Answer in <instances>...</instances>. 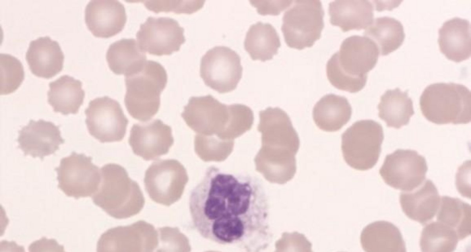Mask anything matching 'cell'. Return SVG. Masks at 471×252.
I'll return each mask as SVG.
<instances>
[{
  "label": "cell",
  "instance_id": "1",
  "mask_svg": "<svg viewBox=\"0 0 471 252\" xmlns=\"http://www.w3.org/2000/svg\"><path fill=\"white\" fill-rule=\"evenodd\" d=\"M189 207L194 227L206 239L246 252H261L272 242L268 199L256 176L211 165L191 190Z\"/></svg>",
  "mask_w": 471,
  "mask_h": 252
},
{
  "label": "cell",
  "instance_id": "2",
  "mask_svg": "<svg viewBox=\"0 0 471 252\" xmlns=\"http://www.w3.org/2000/svg\"><path fill=\"white\" fill-rule=\"evenodd\" d=\"M379 53L376 44L367 37L353 35L345 38L340 50L327 62L328 80L338 89L359 92L366 85L367 73L376 65Z\"/></svg>",
  "mask_w": 471,
  "mask_h": 252
},
{
  "label": "cell",
  "instance_id": "3",
  "mask_svg": "<svg viewBox=\"0 0 471 252\" xmlns=\"http://www.w3.org/2000/svg\"><path fill=\"white\" fill-rule=\"evenodd\" d=\"M266 122L272 149L268 155L267 178L272 183L283 184L291 180L296 171L295 155L300 139L288 115L279 107H268L260 112Z\"/></svg>",
  "mask_w": 471,
  "mask_h": 252
},
{
  "label": "cell",
  "instance_id": "4",
  "mask_svg": "<svg viewBox=\"0 0 471 252\" xmlns=\"http://www.w3.org/2000/svg\"><path fill=\"white\" fill-rule=\"evenodd\" d=\"M101 183L92 196L94 203L117 219L129 218L142 209L145 199L137 183L122 166L109 163L100 170Z\"/></svg>",
  "mask_w": 471,
  "mask_h": 252
},
{
  "label": "cell",
  "instance_id": "5",
  "mask_svg": "<svg viewBox=\"0 0 471 252\" xmlns=\"http://www.w3.org/2000/svg\"><path fill=\"white\" fill-rule=\"evenodd\" d=\"M125 103L134 119L145 122L158 111L160 95L165 88L167 75L164 67L154 61H146L137 71L125 76Z\"/></svg>",
  "mask_w": 471,
  "mask_h": 252
},
{
  "label": "cell",
  "instance_id": "6",
  "mask_svg": "<svg viewBox=\"0 0 471 252\" xmlns=\"http://www.w3.org/2000/svg\"><path fill=\"white\" fill-rule=\"evenodd\" d=\"M423 115L438 125L467 124L471 120V93L465 86L437 83L428 86L419 100Z\"/></svg>",
  "mask_w": 471,
  "mask_h": 252
},
{
  "label": "cell",
  "instance_id": "7",
  "mask_svg": "<svg viewBox=\"0 0 471 252\" xmlns=\"http://www.w3.org/2000/svg\"><path fill=\"white\" fill-rule=\"evenodd\" d=\"M383 139V128L378 123L372 120L355 122L342 135L345 161L358 170L371 169L378 161Z\"/></svg>",
  "mask_w": 471,
  "mask_h": 252
},
{
  "label": "cell",
  "instance_id": "8",
  "mask_svg": "<svg viewBox=\"0 0 471 252\" xmlns=\"http://www.w3.org/2000/svg\"><path fill=\"white\" fill-rule=\"evenodd\" d=\"M293 2L283 14L281 30L287 46L302 50L312 46L320 37L324 11L319 0Z\"/></svg>",
  "mask_w": 471,
  "mask_h": 252
},
{
  "label": "cell",
  "instance_id": "9",
  "mask_svg": "<svg viewBox=\"0 0 471 252\" xmlns=\"http://www.w3.org/2000/svg\"><path fill=\"white\" fill-rule=\"evenodd\" d=\"M92 158L73 152L63 158L59 167L58 188L67 196L76 199L92 196L98 190L101 182L99 168L92 162Z\"/></svg>",
  "mask_w": 471,
  "mask_h": 252
},
{
  "label": "cell",
  "instance_id": "10",
  "mask_svg": "<svg viewBox=\"0 0 471 252\" xmlns=\"http://www.w3.org/2000/svg\"><path fill=\"white\" fill-rule=\"evenodd\" d=\"M188 178L184 166L173 159L158 160L147 169L145 189L155 202L169 206L181 197Z\"/></svg>",
  "mask_w": 471,
  "mask_h": 252
},
{
  "label": "cell",
  "instance_id": "11",
  "mask_svg": "<svg viewBox=\"0 0 471 252\" xmlns=\"http://www.w3.org/2000/svg\"><path fill=\"white\" fill-rule=\"evenodd\" d=\"M243 72L239 55L224 46L209 49L201 60L200 74L205 84L220 93L234 90Z\"/></svg>",
  "mask_w": 471,
  "mask_h": 252
},
{
  "label": "cell",
  "instance_id": "12",
  "mask_svg": "<svg viewBox=\"0 0 471 252\" xmlns=\"http://www.w3.org/2000/svg\"><path fill=\"white\" fill-rule=\"evenodd\" d=\"M85 113L90 134L100 142L120 141L125 137L128 121L117 100L107 96L95 98Z\"/></svg>",
  "mask_w": 471,
  "mask_h": 252
},
{
  "label": "cell",
  "instance_id": "13",
  "mask_svg": "<svg viewBox=\"0 0 471 252\" xmlns=\"http://www.w3.org/2000/svg\"><path fill=\"white\" fill-rule=\"evenodd\" d=\"M427 170L425 158L416 151L398 149L386 156L379 173L387 185L409 191L423 183Z\"/></svg>",
  "mask_w": 471,
  "mask_h": 252
},
{
  "label": "cell",
  "instance_id": "14",
  "mask_svg": "<svg viewBox=\"0 0 471 252\" xmlns=\"http://www.w3.org/2000/svg\"><path fill=\"white\" fill-rule=\"evenodd\" d=\"M157 243V230L139 220L107 230L97 242L96 252H154Z\"/></svg>",
  "mask_w": 471,
  "mask_h": 252
},
{
  "label": "cell",
  "instance_id": "15",
  "mask_svg": "<svg viewBox=\"0 0 471 252\" xmlns=\"http://www.w3.org/2000/svg\"><path fill=\"white\" fill-rule=\"evenodd\" d=\"M184 29L170 17H149L136 33L140 48L150 54L170 55L185 41Z\"/></svg>",
  "mask_w": 471,
  "mask_h": 252
},
{
  "label": "cell",
  "instance_id": "16",
  "mask_svg": "<svg viewBox=\"0 0 471 252\" xmlns=\"http://www.w3.org/2000/svg\"><path fill=\"white\" fill-rule=\"evenodd\" d=\"M128 143L134 154L150 160L168 153L174 139L170 126L156 119L146 124L133 125Z\"/></svg>",
  "mask_w": 471,
  "mask_h": 252
},
{
  "label": "cell",
  "instance_id": "17",
  "mask_svg": "<svg viewBox=\"0 0 471 252\" xmlns=\"http://www.w3.org/2000/svg\"><path fill=\"white\" fill-rule=\"evenodd\" d=\"M18 148L33 158L44 157L53 154L64 142L58 126L51 122L31 120L28 125L19 131Z\"/></svg>",
  "mask_w": 471,
  "mask_h": 252
},
{
  "label": "cell",
  "instance_id": "18",
  "mask_svg": "<svg viewBox=\"0 0 471 252\" xmlns=\"http://www.w3.org/2000/svg\"><path fill=\"white\" fill-rule=\"evenodd\" d=\"M124 5L118 0H92L85 9V20L89 30L96 37L112 36L124 28L126 22Z\"/></svg>",
  "mask_w": 471,
  "mask_h": 252
},
{
  "label": "cell",
  "instance_id": "19",
  "mask_svg": "<svg viewBox=\"0 0 471 252\" xmlns=\"http://www.w3.org/2000/svg\"><path fill=\"white\" fill-rule=\"evenodd\" d=\"M64 58L59 43L47 36L31 41L26 54L31 72L45 78H51L62 70Z\"/></svg>",
  "mask_w": 471,
  "mask_h": 252
},
{
  "label": "cell",
  "instance_id": "20",
  "mask_svg": "<svg viewBox=\"0 0 471 252\" xmlns=\"http://www.w3.org/2000/svg\"><path fill=\"white\" fill-rule=\"evenodd\" d=\"M438 43L448 59L456 63L468 59L471 54L470 22L458 17L445 22L439 30Z\"/></svg>",
  "mask_w": 471,
  "mask_h": 252
},
{
  "label": "cell",
  "instance_id": "21",
  "mask_svg": "<svg viewBox=\"0 0 471 252\" xmlns=\"http://www.w3.org/2000/svg\"><path fill=\"white\" fill-rule=\"evenodd\" d=\"M440 201L438 189L429 179L413 190L402 192L400 195V203L404 213L421 224L427 223L434 218Z\"/></svg>",
  "mask_w": 471,
  "mask_h": 252
},
{
  "label": "cell",
  "instance_id": "22",
  "mask_svg": "<svg viewBox=\"0 0 471 252\" xmlns=\"http://www.w3.org/2000/svg\"><path fill=\"white\" fill-rule=\"evenodd\" d=\"M373 5L368 0H335L329 4L330 23L344 32L366 29L373 21Z\"/></svg>",
  "mask_w": 471,
  "mask_h": 252
},
{
  "label": "cell",
  "instance_id": "23",
  "mask_svg": "<svg viewBox=\"0 0 471 252\" xmlns=\"http://www.w3.org/2000/svg\"><path fill=\"white\" fill-rule=\"evenodd\" d=\"M360 243L365 252H407L400 230L387 221H376L365 226Z\"/></svg>",
  "mask_w": 471,
  "mask_h": 252
},
{
  "label": "cell",
  "instance_id": "24",
  "mask_svg": "<svg viewBox=\"0 0 471 252\" xmlns=\"http://www.w3.org/2000/svg\"><path fill=\"white\" fill-rule=\"evenodd\" d=\"M351 114L352 108L347 98L332 94L321 97L313 111L316 125L328 132L340 130L349 121Z\"/></svg>",
  "mask_w": 471,
  "mask_h": 252
},
{
  "label": "cell",
  "instance_id": "25",
  "mask_svg": "<svg viewBox=\"0 0 471 252\" xmlns=\"http://www.w3.org/2000/svg\"><path fill=\"white\" fill-rule=\"evenodd\" d=\"M82 86L80 80L67 75L50 82L48 102L54 111L65 115L77 113L85 94Z\"/></svg>",
  "mask_w": 471,
  "mask_h": 252
},
{
  "label": "cell",
  "instance_id": "26",
  "mask_svg": "<svg viewBox=\"0 0 471 252\" xmlns=\"http://www.w3.org/2000/svg\"><path fill=\"white\" fill-rule=\"evenodd\" d=\"M106 57L114 73L125 76L139 70L146 61L145 52L133 38H122L112 43Z\"/></svg>",
  "mask_w": 471,
  "mask_h": 252
},
{
  "label": "cell",
  "instance_id": "27",
  "mask_svg": "<svg viewBox=\"0 0 471 252\" xmlns=\"http://www.w3.org/2000/svg\"><path fill=\"white\" fill-rule=\"evenodd\" d=\"M377 108L378 117L387 126L397 129L407 125L414 114L408 91L403 92L398 88L387 90L380 97Z\"/></svg>",
  "mask_w": 471,
  "mask_h": 252
},
{
  "label": "cell",
  "instance_id": "28",
  "mask_svg": "<svg viewBox=\"0 0 471 252\" xmlns=\"http://www.w3.org/2000/svg\"><path fill=\"white\" fill-rule=\"evenodd\" d=\"M280 39L276 29L269 23L258 22L247 32L244 47L252 60H269L278 53Z\"/></svg>",
  "mask_w": 471,
  "mask_h": 252
},
{
  "label": "cell",
  "instance_id": "29",
  "mask_svg": "<svg viewBox=\"0 0 471 252\" xmlns=\"http://www.w3.org/2000/svg\"><path fill=\"white\" fill-rule=\"evenodd\" d=\"M364 35L376 44L382 56L399 48L405 37L402 23L387 16L374 19L365 30Z\"/></svg>",
  "mask_w": 471,
  "mask_h": 252
},
{
  "label": "cell",
  "instance_id": "30",
  "mask_svg": "<svg viewBox=\"0 0 471 252\" xmlns=\"http://www.w3.org/2000/svg\"><path fill=\"white\" fill-rule=\"evenodd\" d=\"M471 205L457 198L442 196L440 201L437 220L452 229L458 239L471 234Z\"/></svg>",
  "mask_w": 471,
  "mask_h": 252
},
{
  "label": "cell",
  "instance_id": "31",
  "mask_svg": "<svg viewBox=\"0 0 471 252\" xmlns=\"http://www.w3.org/2000/svg\"><path fill=\"white\" fill-rule=\"evenodd\" d=\"M459 241L455 231L437 221L423 229L420 246L422 252H453Z\"/></svg>",
  "mask_w": 471,
  "mask_h": 252
},
{
  "label": "cell",
  "instance_id": "32",
  "mask_svg": "<svg viewBox=\"0 0 471 252\" xmlns=\"http://www.w3.org/2000/svg\"><path fill=\"white\" fill-rule=\"evenodd\" d=\"M0 94L13 93L20 86L25 77L21 62L16 57L0 54Z\"/></svg>",
  "mask_w": 471,
  "mask_h": 252
},
{
  "label": "cell",
  "instance_id": "33",
  "mask_svg": "<svg viewBox=\"0 0 471 252\" xmlns=\"http://www.w3.org/2000/svg\"><path fill=\"white\" fill-rule=\"evenodd\" d=\"M158 243L154 252H190L188 238L177 227L158 228Z\"/></svg>",
  "mask_w": 471,
  "mask_h": 252
},
{
  "label": "cell",
  "instance_id": "34",
  "mask_svg": "<svg viewBox=\"0 0 471 252\" xmlns=\"http://www.w3.org/2000/svg\"><path fill=\"white\" fill-rule=\"evenodd\" d=\"M148 9L158 13L173 11L176 13H192L201 8L204 0H141Z\"/></svg>",
  "mask_w": 471,
  "mask_h": 252
},
{
  "label": "cell",
  "instance_id": "35",
  "mask_svg": "<svg viewBox=\"0 0 471 252\" xmlns=\"http://www.w3.org/2000/svg\"><path fill=\"white\" fill-rule=\"evenodd\" d=\"M275 246V252H314L312 243L303 234L297 231L284 232Z\"/></svg>",
  "mask_w": 471,
  "mask_h": 252
},
{
  "label": "cell",
  "instance_id": "36",
  "mask_svg": "<svg viewBox=\"0 0 471 252\" xmlns=\"http://www.w3.org/2000/svg\"><path fill=\"white\" fill-rule=\"evenodd\" d=\"M251 4L256 7L258 13L262 15H277L291 5L292 0H250Z\"/></svg>",
  "mask_w": 471,
  "mask_h": 252
},
{
  "label": "cell",
  "instance_id": "37",
  "mask_svg": "<svg viewBox=\"0 0 471 252\" xmlns=\"http://www.w3.org/2000/svg\"><path fill=\"white\" fill-rule=\"evenodd\" d=\"M28 250L29 252H65L63 246L56 240L45 237L32 242Z\"/></svg>",
  "mask_w": 471,
  "mask_h": 252
},
{
  "label": "cell",
  "instance_id": "38",
  "mask_svg": "<svg viewBox=\"0 0 471 252\" xmlns=\"http://www.w3.org/2000/svg\"><path fill=\"white\" fill-rule=\"evenodd\" d=\"M0 252H26L24 247L19 246L14 241L2 240L0 243Z\"/></svg>",
  "mask_w": 471,
  "mask_h": 252
}]
</instances>
